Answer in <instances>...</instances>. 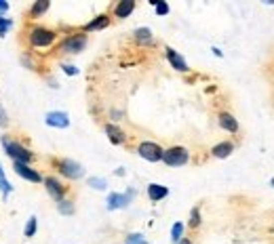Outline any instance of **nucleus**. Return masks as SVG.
<instances>
[{"mask_svg": "<svg viewBox=\"0 0 274 244\" xmlns=\"http://www.w3.org/2000/svg\"><path fill=\"white\" fill-rule=\"evenodd\" d=\"M2 148H4V152H6V156H11L15 162H25V164H30L32 158H34L30 150H25L23 146L11 141L8 137H2Z\"/></svg>", "mask_w": 274, "mask_h": 244, "instance_id": "obj_1", "label": "nucleus"}, {"mask_svg": "<svg viewBox=\"0 0 274 244\" xmlns=\"http://www.w3.org/2000/svg\"><path fill=\"white\" fill-rule=\"evenodd\" d=\"M55 32L49 30V28H32L30 30V44L36 49H45V47H51L53 40H55Z\"/></svg>", "mask_w": 274, "mask_h": 244, "instance_id": "obj_2", "label": "nucleus"}, {"mask_svg": "<svg viewBox=\"0 0 274 244\" xmlns=\"http://www.w3.org/2000/svg\"><path fill=\"white\" fill-rule=\"evenodd\" d=\"M163 162L169 166H182L188 162V150L182 148V146H175L169 148L167 152H163Z\"/></svg>", "mask_w": 274, "mask_h": 244, "instance_id": "obj_3", "label": "nucleus"}, {"mask_svg": "<svg viewBox=\"0 0 274 244\" xmlns=\"http://www.w3.org/2000/svg\"><path fill=\"white\" fill-rule=\"evenodd\" d=\"M137 152H139V156L144 158V160H148V162H158V160H163V148L158 146V143H154V141H144L141 146L137 148Z\"/></svg>", "mask_w": 274, "mask_h": 244, "instance_id": "obj_4", "label": "nucleus"}, {"mask_svg": "<svg viewBox=\"0 0 274 244\" xmlns=\"http://www.w3.org/2000/svg\"><path fill=\"white\" fill-rule=\"evenodd\" d=\"M57 166H59V173L66 175L68 179H81L85 175V168L74 160H59Z\"/></svg>", "mask_w": 274, "mask_h": 244, "instance_id": "obj_5", "label": "nucleus"}, {"mask_svg": "<svg viewBox=\"0 0 274 244\" xmlns=\"http://www.w3.org/2000/svg\"><path fill=\"white\" fill-rule=\"evenodd\" d=\"M87 47V36L85 34H76V36H70V38H66L64 42H61V51L64 53H81L83 49Z\"/></svg>", "mask_w": 274, "mask_h": 244, "instance_id": "obj_6", "label": "nucleus"}, {"mask_svg": "<svg viewBox=\"0 0 274 244\" xmlns=\"http://www.w3.org/2000/svg\"><path fill=\"white\" fill-rule=\"evenodd\" d=\"M13 168H15L17 175L25 179V181H32V183H40L42 181V177H40L38 170H34L30 164H25V162H15Z\"/></svg>", "mask_w": 274, "mask_h": 244, "instance_id": "obj_7", "label": "nucleus"}, {"mask_svg": "<svg viewBox=\"0 0 274 244\" xmlns=\"http://www.w3.org/2000/svg\"><path fill=\"white\" fill-rule=\"evenodd\" d=\"M45 187H47V192L51 194L53 200H64V196H66V185H61L55 177H47L45 179Z\"/></svg>", "mask_w": 274, "mask_h": 244, "instance_id": "obj_8", "label": "nucleus"}, {"mask_svg": "<svg viewBox=\"0 0 274 244\" xmlns=\"http://www.w3.org/2000/svg\"><path fill=\"white\" fill-rule=\"evenodd\" d=\"M45 122L49 126H55V129H66V126L70 124V118L66 112H49L45 116Z\"/></svg>", "mask_w": 274, "mask_h": 244, "instance_id": "obj_9", "label": "nucleus"}, {"mask_svg": "<svg viewBox=\"0 0 274 244\" xmlns=\"http://www.w3.org/2000/svg\"><path fill=\"white\" fill-rule=\"evenodd\" d=\"M131 196H133V192H129V194H110L108 196V209L110 211L125 209V206L131 202Z\"/></svg>", "mask_w": 274, "mask_h": 244, "instance_id": "obj_10", "label": "nucleus"}, {"mask_svg": "<svg viewBox=\"0 0 274 244\" xmlns=\"http://www.w3.org/2000/svg\"><path fill=\"white\" fill-rule=\"evenodd\" d=\"M167 59H169V63H171V66L178 70V72H188V63H185V59L180 55L178 51L167 49Z\"/></svg>", "mask_w": 274, "mask_h": 244, "instance_id": "obj_11", "label": "nucleus"}, {"mask_svg": "<svg viewBox=\"0 0 274 244\" xmlns=\"http://www.w3.org/2000/svg\"><path fill=\"white\" fill-rule=\"evenodd\" d=\"M217 120H219V126H222V129H226V131H230V133H236V131H238V122H236V118H234L232 114L222 112Z\"/></svg>", "mask_w": 274, "mask_h": 244, "instance_id": "obj_12", "label": "nucleus"}, {"mask_svg": "<svg viewBox=\"0 0 274 244\" xmlns=\"http://www.w3.org/2000/svg\"><path fill=\"white\" fill-rule=\"evenodd\" d=\"M167 194H169V189H167L165 185H158V183H150V185H148V198H150L152 202L163 200Z\"/></svg>", "mask_w": 274, "mask_h": 244, "instance_id": "obj_13", "label": "nucleus"}, {"mask_svg": "<svg viewBox=\"0 0 274 244\" xmlns=\"http://www.w3.org/2000/svg\"><path fill=\"white\" fill-rule=\"evenodd\" d=\"M133 8H135L133 0H122V2H118L116 8H114V15H116L118 19H125V17H129L131 13H133Z\"/></svg>", "mask_w": 274, "mask_h": 244, "instance_id": "obj_14", "label": "nucleus"}, {"mask_svg": "<svg viewBox=\"0 0 274 244\" xmlns=\"http://www.w3.org/2000/svg\"><path fill=\"white\" fill-rule=\"evenodd\" d=\"M105 133H108V139L114 143V146H120V143H125V133H122L118 126H114V124H108L105 126Z\"/></svg>", "mask_w": 274, "mask_h": 244, "instance_id": "obj_15", "label": "nucleus"}, {"mask_svg": "<svg viewBox=\"0 0 274 244\" xmlns=\"http://www.w3.org/2000/svg\"><path fill=\"white\" fill-rule=\"evenodd\" d=\"M234 152V146L230 141H222V143H217V146H213V150H211V154H213L215 158H228L230 154Z\"/></svg>", "mask_w": 274, "mask_h": 244, "instance_id": "obj_16", "label": "nucleus"}, {"mask_svg": "<svg viewBox=\"0 0 274 244\" xmlns=\"http://www.w3.org/2000/svg\"><path fill=\"white\" fill-rule=\"evenodd\" d=\"M108 23H110V17L108 15H99L97 19L89 21L85 25V32H95V30H103V28H108Z\"/></svg>", "mask_w": 274, "mask_h": 244, "instance_id": "obj_17", "label": "nucleus"}, {"mask_svg": "<svg viewBox=\"0 0 274 244\" xmlns=\"http://www.w3.org/2000/svg\"><path fill=\"white\" fill-rule=\"evenodd\" d=\"M49 6H51L49 0H38V2H34V6L30 8V17H32V19H36V17L45 15L49 11Z\"/></svg>", "mask_w": 274, "mask_h": 244, "instance_id": "obj_18", "label": "nucleus"}, {"mask_svg": "<svg viewBox=\"0 0 274 244\" xmlns=\"http://www.w3.org/2000/svg\"><path fill=\"white\" fill-rule=\"evenodd\" d=\"M11 183L6 181V177H4V168H2V164H0V192H2V196L6 198L8 194H11Z\"/></svg>", "mask_w": 274, "mask_h": 244, "instance_id": "obj_19", "label": "nucleus"}, {"mask_svg": "<svg viewBox=\"0 0 274 244\" xmlns=\"http://www.w3.org/2000/svg\"><path fill=\"white\" fill-rule=\"evenodd\" d=\"M182 238H183V223H175L171 228V240L178 244Z\"/></svg>", "mask_w": 274, "mask_h": 244, "instance_id": "obj_20", "label": "nucleus"}, {"mask_svg": "<svg viewBox=\"0 0 274 244\" xmlns=\"http://www.w3.org/2000/svg\"><path fill=\"white\" fill-rule=\"evenodd\" d=\"M135 40L150 42V40H152V32H150L148 28H139V30H135Z\"/></svg>", "mask_w": 274, "mask_h": 244, "instance_id": "obj_21", "label": "nucleus"}, {"mask_svg": "<svg viewBox=\"0 0 274 244\" xmlns=\"http://www.w3.org/2000/svg\"><path fill=\"white\" fill-rule=\"evenodd\" d=\"M57 209H59L61 215H72L74 213V204L70 202V200H59L57 202Z\"/></svg>", "mask_w": 274, "mask_h": 244, "instance_id": "obj_22", "label": "nucleus"}, {"mask_svg": "<svg viewBox=\"0 0 274 244\" xmlns=\"http://www.w3.org/2000/svg\"><path fill=\"white\" fill-rule=\"evenodd\" d=\"M125 244H148V240L141 236V234H129L127 240H125Z\"/></svg>", "mask_w": 274, "mask_h": 244, "instance_id": "obj_23", "label": "nucleus"}, {"mask_svg": "<svg viewBox=\"0 0 274 244\" xmlns=\"http://www.w3.org/2000/svg\"><path fill=\"white\" fill-rule=\"evenodd\" d=\"M198 225H200V211L198 209H192V213H190V228L196 230Z\"/></svg>", "mask_w": 274, "mask_h": 244, "instance_id": "obj_24", "label": "nucleus"}, {"mask_svg": "<svg viewBox=\"0 0 274 244\" xmlns=\"http://www.w3.org/2000/svg\"><path fill=\"white\" fill-rule=\"evenodd\" d=\"M36 234V217H30L28 225H25V238H32Z\"/></svg>", "mask_w": 274, "mask_h": 244, "instance_id": "obj_25", "label": "nucleus"}, {"mask_svg": "<svg viewBox=\"0 0 274 244\" xmlns=\"http://www.w3.org/2000/svg\"><path fill=\"white\" fill-rule=\"evenodd\" d=\"M8 28H11V19L8 17H0V36H4Z\"/></svg>", "mask_w": 274, "mask_h": 244, "instance_id": "obj_26", "label": "nucleus"}, {"mask_svg": "<svg viewBox=\"0 0 274 244\" xmlns=\"http://www.w3.org/2000/svg\"><path fill=\"white\" fill-rule=\"evenodd\" d=\"M154 4H156V13L158 15H167V13H169V4H167V2H156V0H154Z\"/></svg>", "mask_w": 274, "mask_h": 244, "instance_id": "obj_27", "label": "nucleus"}, {"mask_svg": "<svg viewBox=\"0 0 274 244\" xmlns=\"http://www.w3.org/2000/svg\"><path fill=\"white\" fill-rule=\"evenodd\" d=\"M89 185L95 187V189H105V181H103V179H91Z\"/></svg>", "mask_w": 274, "mask_h": 244, "instance_id": "obj_28", "label": "nucleus"}, {"mask_svg": "<svg viewBox=\"0 0 274 244\" xmlns=\"http://www.w3.org/2000/svg\"><path fill=\"white\" fill-rule=\"evenodd\" d=\"M6 124H8V116L4 112V107L0 105V126H6Z\"/></svg>", "mask_w": 274, "mask_h": 244, "instance_id": "obj_29", "label": "nucleus"}, {"mask_svg": "<svg viewBox=\"0 0 274 244\" xmlns=\"http://www.w3.org/2000/svg\"><path fill=\"white\" fill-rule=\"evenodd\" d=\"M64 72H66V74H70V76H74L78 70H76L74 66H64Z\"/></svg>", "mask_w": 274, "mask_h": 244, "instance_id": "obj_30", "label": "nucleus"}, {"mask_svg": "<svg viewBox=\"0 0 274 244\" xmlns=\"http://www.w3.org/2000/svg\"><path fill=\"white\" fill-rule=\"evenodd\" d=\"M8 11V2H4V0H0V17H2V13Z\"/></svg>", "mask_w": 274, "mask_h": 244, "instance_id": "obj_31", "label": "nucleus"}, {"mask_svg": "<svg viewBox=\"0 0 274 244\" xmlns=\"http://www.w3.org/2000/svg\"><path fill=\"white\" fill-rule=\"evenodd\" d=\"M178 244H192V242H190V240H188V238H182V240H180V242H178Z\"/></svg>", "mask_w": 274, "mask_h": 244, "instance_id": "obj_32", "label": "nucleus"}, {"mask_svg": "<svg viewBox=\"0 0 274 244\" xmlns=\"http://www.w3.org/2000/svg\"><path fill=\"white\" fill-rule=\"evenodd\" d=\"M272 185H274V179H272Z\"/></svg>", "mask_w": 274, "mask_h": 244, "instance_id": "obj_33", "label": "nucleus"}]
</instances>
